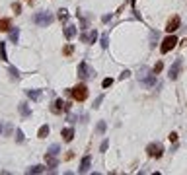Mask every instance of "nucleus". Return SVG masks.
I'll list each match as a JSON object with an SVG mask.
<instances>
[{
  "instance_id": "31",
  "label": "nucleus",
  "mask_w": 187,
  "mask_h": 175,
  "mask_svg": "<svg viewBox=\"0 0 187 175\" xmlns=\"http://www.w3.org/2000/svg\"><path fill=\"white\" fill-rule=\"evenodd\" d=\"M107 148H109V140H103V142H102V146H99V152H105Z\"/></svg>"
},
{
  "instance_id": "17",
  "label": "nucleus",
  "mask_w": 187,
  "mask_h": 175,
  "mask_svg": "<svg viewBox=\"0 0 187 175\" xmlns=\"http://www.w3.org/2000/svg\"><path fill=\"white\" fill-rule=\"evenodd\" d=\"M18 39H20V29L18 27H10V41L18 43Z\"/></svg>"
},
{
  "instance_id": "32",
  "label": "nucleus",
  "mask_w": 187,
  "mask_h": 175,
  "mask_svg": "<svg viewBox=\"0 0 187 175\" xmlns=\"http://www.w3.org/2000/svg\"><path fill=\"white\" fill-rule=\"evenodd\" d=\"M129 76H131V72H129V70H123V72H121V76H119V80H127Z\"/></svg>"
},
{
  "instance_id": "6",
  "label": "nucleus",
  "mask_w": 187,
  "mask_h": 175,
  "mask_svg": "<svg viewBox=\"0 0 187 175\" xmlns=\"http://www.w3.org/2000/svg\"><path fill=\"white\" fill-rule=\"evenodd\" d=\"M96 39H98V31H96V29H90V31H82L80 33V41L86 43V45L96 43Z\"/></svg>"
},
{
  "instance_id": "38",
  "label": "nucleus",
  "mask_w": 187,
  "mask_h": 175,
  "mask_svg": "<svg viewBox=\"0 0 187 175\" xmlns=\"http://www.w3.org/2000/svg\"><path fill=\"white\" fill-rule=\"evenodd\" d=\"M30 2H31V0H30Z\"/></svg>"
},
{
  "instance_id": "2",
  "label": "nucleus",
  "mask_w": 187,
  "mask_h": 175,
  "mask_svg": "<svg viewBox=\"0 0 187 175\" xmlns=\"http://www.w3.org/2000/svg\"><path fill=\"white\" fill-rule=\"evenodd\" d=\"M76 72H78V78H82V80H90V78L96 76V70H94L86 61H82L80 64H78V70Z\"/></svg>"
},
{
  "instance_id": "26",
  "label": "nucleus",
  "mask_w": 187,
  "mask_h": 175,
  "mask_svg": "<svg viewBox=\"0 0 187 175\" xmlns=\"http://www.w3.org/2000/svg\"><path fill=\"white\" fill-rule=\"evenodd\" d=\"M59 20H61V21H66V20H68V14H66V10H64V8L59 10Z\"/></svg>"
},
{
  "instance_id": "1",
  "label": "nucleus",
  "mask_w": 187,
  "mask_h": 175,
  "mask_svg": "<svg viewBox=\"0 0 187 175\" xmlns=\"http://www.w3.org/2000/svg\"><path fill=\"white\" fill-rule=\"evenodd\" d=\"M53 20H55V16L51 12H37L35 16L31 18V21L35 25H39V27H47V25H51L53 24Z\"/></svg>"
},
{
  "instance_id": "11",
  "label": "nucleus",
  "mask_w": 187,
  "mask_h": 175,
  "mask_svg": "<svg viewBox=\"0 0 187 175\" xmlns=\"http://www.w3.org/2000/svg\"><path fill=\"white\" fill-rule=\"evenodd\" d=\"M45 164H47V167H57L59 165V159H57V156L55 154H45Z\"/></svg>"
},
{
  "instance_id": "22",
  "label": "nucleus",
  "mask_w": 187,
  "mask_h": 175,
  "mask_svg": "<svg viewBox=\"0 0 187 175\" xmlns=\"http://www.w3.org/2000/svg\"><path fill=\"white\" fill-rule=\"evenodd\" d=\"M49 154H55V156H59V152H61V146L59 144H51V146H49Z\"/></svg>"
},
{
  "instance_id": "36",
  "label": "nucleus",
  "mask_w": 187,
  "mask_h": 175,
  "mask_svg": "<svg viewBox=\"0 0 187 175\" xmlns=\"http://www.w3.org/2000/svg\"><path fill=\"white\" fill-rule=\"evenodd\" d=\"M111 20V14H105V16L102 18V21H103V24H107V21H109Z\"/></svg>"
},
{
  "instance_id": "13",
  "label": "nucleus",
  "mask_w": 187,
  "mask_h": 175,
  "mask_svg": "<svg viewBox=\"0 0 187 175\" xmlns=\"http://www.w3.org/2000/svg\"><path fill=\"white\" fill-rule=\"evenodd\" d=\"M18 109H20V115L21 117H25V119H30V117H31V109L27 107V103H20Z\"/></svg>"
},
{
  "instance_id": "19",
  "label": "nucleus",
  "mask_w": 187,
  "mask_h": 175,
  "mask_svg": "<svg viewBox=\"0 0 187 175\" xmlns=\"http://www.w3.org/2000/svg\"><path fill=\"white\" fill-rule=\"evenodd\" d=\"M0 61H8V55H6V43L0 41Z\"/></svg>"
},
{
  "instance_id": "12",
  "label": "nucleus",
  "mask_w": 187,
  "mask_h": 175,
  "mask_svg": "<svg viewBox=\"0 0 187 175\" xmlns=\"http://www.w3.org/2000/svg\"><path fill=\"white\" fill-rule=\"evenodd\" d=\"M61 136H62V140L64 142H70V140H72V138H74V130L72 128H62V132H61Z\"/></svg>"
},
{
  "instance_id": "27",
  "label": "nucleus",
  "mask_w": 187,
  "mask_h": 175,
  "mask_svg": "<svg viewBox=\"0 0 187 175\" xmlns=\"http://www.w3.org/2000/svg\"><path fill=\"white\" fill-rule=\"evenodd\" d=\"M162 68H164V64H162V62H156V64H154V68H152V72H154V74H160Z\"/></svg>"
},
{
  "instance_id": "35",
  "label": "nucleus",
  "mask_w": 187,
  "mask_h": 175,
  "mask_svg": "<svg viewBox=\"0 0 187 175\" xmlns=\"http://www.w3.org/2000/svg\"><path fill=\"white\" fill-rule=\"evenodd\" d=\"M168 138H170L171 142H177V134H176V132H170V136H168Z\"/></svg>"
},
{
  "instance_id": "15",
  "label": "nucleus",
  "mask_w": 187,
  "mask_h": 175,
  "mask_svg": "<svg viewBox=\"0 0 187 175\" xmlns=\"http://www.w3.org/2000/svg\"><path fill=\"white\" fill-rule=\"evenodd\" d=\"M25 93H27V97H30V99H33V101H39L43 92H41V90H27Z\"/></svg>"
},
{
  "instance_id": "21",
  "label": "nucleus",
  "mask_w": 187,
  "mask_h": 175,
  "mask_svg": "<svg viewBox=\"0 0 187 175\" xmlns=\"http://www.w3.org/2000/svg\"><path fill=\"white\" fill-rule=\"evenodd\" d=\"M37 136H39V138H47V136H49V127H47V125H43V127L39 128Z\"/></svg>"
},
{
  "instance_id": "16",
  "label": "nucleus",
  "mask_w": 187,
  "mask_h": 175,
  "mask_svg": "<svg viewBox=\"0 0 187 175\" xmlns=\"http://www.w3.org/2000/svg\"><path fill=\"white\" fill-rule=\"evenodd\" d=\"M74 35H76V27L74 25H66V27H64V37H66V39H72Z\"/></svg>"
},
{
  "instance_id": "23",
  "label": "nucleus",
  "mask_w": 187,
  "mask_h": 175,
  "mask_svg": "<svg viewBox=\"0 0 187 175\" xmlns=\"http://www.w3.org/2000/svg\"><path fill=\"white\" fill-rule=\"evenodd\" d=\"M8 72H10V76H12L14 80H18V78H20V70H18L16 66H10V68H8Z\"/></svg>"
},
{
  "instance_id": "10",
  "label": "nucleus",
  "mask_w": 187,
  "mask_h": 175,
  "mask_svg": "<svg viewBox=\"0 0 187 175\" xmlns=\"http://www.w3.org/2000/svg\"><path fill=\"white\" fill-rule=\"evenodd\" d=\"M90 164H92V158H90V156H84L82 162H80V167H78V171H80V173H86V171L90 169Z\"/></svg>"
},
{
  "instance_id": "7",
  "label": "nucleus",
  "mask_w": 187,
  "mask_h": 175,
  "mask_svg": "<svg viewBox=\"0 0 187 175\" xmlns=\"http://www.w3.org/2000/svg\"><path fill=\"white\" fill-rule=\"evenodd\" d=\"M181 66H183V62H181V58H177V61L170 66V72H168V76H170V80H176L177 76H179V72H181Z\"/></svg>"
},
{
  "instance_id": "37",
  "label": "nucleus",
  "mask_w": 187,
  "mask_h": 175,
  "mask_svg": "<svg viewBox=\"0 0 187 175\" xmlns=\"http://www.w3.org/2000/svg\"><path fill=\"white\" fill-rule=\"evenodd\" d=\"M2 130H4V127H2V123H0V134H2Z\"/></svg>"
},
{
  "instance_id": "18",
  "label": "nucleus",
  "mask_w": 187,
  "mask_h": 175,
  "mask_svg": "<svg viewBox=\"0 0 187 175\" xmlns=\"http://www.w3.org/2000/svg\"><path fill=\"white\" fill-rule=\"evenodd\" d=\"M43 171H47V167L45 165H33L27 169V173H43Z\"/></svg>"
},
{
  "instance_id": "3",
  "label": "nucleus",
  "mask_w": 187,
  "mask_h": 175,
  "mask_svg": "<svg viewBox=\"0 0 187 175\" xmlns=\"http://www.w3.org/2000/svg\"><path fill=\"white\" fill-rule=\"evenodd\" d=\"M70 96H72L74 101H84L86 97H88V88H86L84 84H78L74 88H70Z\"/></svg>"
},
{
  "instance_id": "30",
  "label": "nucleus",
  "mask_w": 187,
  "mask_h": 175,
  "mask_svg": "<svg viewBox=\"0 0 187 175\" xmlns=\"http://www.w3.org/2000/svg\"><path fill=\"white\" fill-rule=\"evenodd\" d=\"M72 51H74V47H72V45H66V47L62 49V53H64V55H72Z\"/></svg>"
},
{
  "instance_id": "8",
  "label": "nucleus",
  "mask_w": 187,
  "mask_h": 175,
  "mask_svg": "<svg viewBox=\"0 0 187 175\" xmlns=\"http://www.w3.org/2000/svg\"><path fill=\"white\" fill-rule=\"evenodd\" d=\"M51 111L57 113V115H61L62 111H68V103H64L62 99H55L53 105H51Z\"/></svg>"
},
{
  "instance_id": "4",
  "label": "nucleus",
  "mask_w": 187,
  "mask_h": 175,
  "mask_svg": "<svg viewBox=\"0 0 187 175\" xmlns=\"http://www.w3.org/2000/svg\"><path fill=\"white\" fill-rule=\"evenodd\" d=\"M146 154H148L150 158H162V154H164V146H162L160 142L148 144V146H146Z\"/></svg>"
},
{
  "instance_id": "20",
  "label": "nucleus",
  "mask_w": 187,
  "mask_h": 175,
  "mask_svg": "<svg viewBox=\"0 0 187 175\" xmlns=\"http://www.w3.org/2000/svg\"><path fill=\"white\" fill-rule=\"evenodd\" d=\"M105 128H107L105 121H99L98 125H96V132H98V134H103V132H105Z\"/></svg>"
},
{
  "instance_id": "24",
  "label": "nucleus",
  "mask_w": 187,
  "mask_h": 175,
  "mask_svg": "<svg viewBox=\"0 0 187 175\" xmlns=\"http://www.w3.org/2000/svg\"><path fill=\"white\" fill-rule=\"evenodd\" d=\"M102 47H103V49L109 47V33H103V35H102Z\"/></svg>"
},
{
  "instance_id": "9",
  "label": "nucleus",
  "mask_w": 187,
  "mask_h": 175,
  "mask_svg": "<svg viewBox=\"0 0 187 175\" xmlns=\"http://www.w3.org/2000/svg\"><path fill=\"white\" fill-rule=\"evenodd\" d=\"M179 25H181V20H179V16H174L168 20V25H166V31L168 33H174L176 29H179Z\"/></svg>"
},
{
  "instance_id": "28",
  "label": "nucleus",
  "mask_w": 187,
  "mask_h": 175,
  "mask_svg": "<svg viewBox=\"0 0 187 175\" xmlns=\"http://www.w3.org/2000/svg\"><path fill=\"white\" fill-rule=\"evenodd\" d=\"M103 97H105L103 93H102V96H98V97H96V101H94V109H98L99 105H102V101H103Z\"/></svg>"
},
{
  "instance_id": "14",
  "label": "nucleus",
  "mask_w": 187,
  "mask_h": 175,
  "mask_svg": "<svg viewBox=\"0 0 187 175\" xmlns=\"http://www.w3.org/2000/svg\"><path fill=\"white\" fill-rule=\"evenodd\" d=\"M12 27V20L10 18H2L0 20V31H10Z\"/></svg>"
},
{
  "instance_id": "34",
  "label": "nucleus",
  "mask_w": 187,
  "mask_h": 175,
  "mask_svg": "<svg viewBox=\"0 0 187 175\" xmlns=\"http://www.w3.org/2000/svg\"><path fill=\"white\" fill-rule=\"evenodd\" d=\"M111 84H113V80H111V78H105V80H103V84H102V86H103V88H109Z\"/></svg>"
},
{
  "instance_id": "33",
  "label": "nucleus",
  "mask_w": 187,
  "mask_h": 175,
  "mask_svg": "<svg viewBox=\"0 0 187 175\" xmlns=\"http://www.w3.org/2000/svg\"><path fill=\"white\" fill-rule=\"evenodd\" d=\"M12 10L16 12V14H21V6H20V4H16V2H14V4H12Z\"/></svg>"
},
{
  "instance_id": "25",
  "label": "nucleus",
  "mask_w": 187,
  "mask_h": 175,
  "mask_svg": "<svg viewBox=\"0 0 187 175\" xmlns=\"http://www.w3.org/2000/svg\"><path fill=\"white\" fill-rule=\"evenodd\" d=\"M158 39H160V37H158V31H156V33H154V31L150 33V41H152V43H150V47H152V49L156 47V41H158Z\"/></svg>"
},
{
  "instance_id": "29",
  "label": "nucleus",
  "mask_w": 187,
  "mask_h": 175,
  "mask_svg": "<svg viewBox=\"0 0 187 175\" xmlns=\"http://www.w3.org/2000/svg\"><path fill=\"white\" fill-rule=\"evenodd\" d=\"M16 140H18V142H24V140H25V136H24V132H21L20 128L16 130Z\"/></svg>"
},
{
  "instance_id": "5",
  "label": "nucleus",
  "mask_w": 187,
  "mask_h": 175,
  "mask_svg": "<svg viewBox=\"0 0 187 175\" xmlns=\"http://www.w3.org/2000/svg\"><path fill=\"white\" fill-rule=\"evenodd\" d=\"M176 45H177V37H176V35H171V33H170L168 37L162 41V45H160V51H162L164 55H166V53H170V51L174 49Z\"/></svg>"
}]
</instances>
